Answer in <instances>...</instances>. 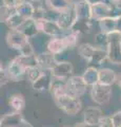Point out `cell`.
Here are the masks:
<instances>
[{
  "label": "cell",
  "instance_id": "b9f144b4",
  "mask_svg": "<svg viewBox=\"0 0 121 127\" xmlns=\"http://www.w3.org/2000/svg\"><path fill=\"white\" fill-rule=\"evenodd\" d=\"M62 127H73V126H62Z\"/></svg>",
  "mask_w": 121,
  "mask_h": 127
},
{
  "label": "cell",
  "instance_id": "836d02e7",
  "mask_svg": "<svg viewBox=\"0 0 121 127\" xmlns=\"http://www.w3.org/2000/svg\"><path fill=\"white\" fill-rule=\"evenodd\" d=\"M99 127H115L112 117H103L99 123Z\"/></svg>",
  "mask_w": 121,
  "mask_h": 127
},
{
  "label": "cell",
  "instance_id": "f546056e",
  "mask_svg": "<svg viewBox=\"0 0 121 127\" xmlns=\"http://www.w3.org/2000/svg\"><path fill=\"white\" fill-rule=\"evenodd\" d=\"M15 13H16V9H15V7H10V6L1 4V14H0L1 22L5 23L7 19L11 18Z\"/></svg>",
  "mask_w": 121,
  "mask_h": 127
},
{
  "label": "cell",
  "instance_id": "44dd1931",
  "mask_svg": "<svg viewBox=\"0 0 121 127\" xmlns=\"http://www.w3.org/2000/svg\"><path fill=\"white\" fill-rule=\"evenodd\" d=\"M15 9H16V13L18 15H20L21 17H23L24 19L34 18L35 5L31 1H28V0H22V1L19 3Z\"/></svg>",
  "mask_w": 121,
  "mask_h": 127
},
{
  "label": "cell",
  "instance_id": "7a4b0ae2",
  "mask_svg": "<svg viewBox=\"0 0 121 127\" xmlns=\"http://www.w3.org/2000/svg\"><path fill=\"white\" fill-rule=\"evenodd\" d=\"M107 45L105 47L107 61L113 65H121V32L113 31L106 34Z\"/></svg>",
  "mask_w": 121,
  "mask_h": 127
},
{
  "label": "cell",
  "instance_id": "7402d4cb",
  "mask_svg": "<svg viewBox=\"0 0 121 127\" xmlns=\"http://www.w3.org/2000/svg\"><path fill=\"white\" fill-rule=\"evenodd\" d=\"M52 75H51L50 71H45V72L41 75L40 77L35 83H33V89L39 91V92H45L46 90H50V85L52 82Z\"/></svg>",
  "mask_w": 121,
  "mask_h": 127
},
{
  "label": "cell",
  "instance_id": "d590c367",
  "mask_svg": "<svg viewBox=\"0 0 121 127\" xmlns=\"http://www.w3.org/2000/svg\"><path fill=\"white\" fill-rule=\"evenodd\" d=\"M22 0H2V4L10 6V7H16Z\"/></svg>",
  "mask_w": 121,
  "mask_h": 127
},
{
  "label": "cell",
  "instance_id": "83f0119b",
  "mask_svg": "<svg viewBox=\"0 0 121 127\" xmlns=\"http://www.w3.org/2000/svg\"><path fill=\"white\" fill-rule=\"evenodd\" d=\"M24 20H25V19L23 17H21V16L18 15L17 13H15L11 18L7 19L6 22H5V25L7 26V28H9L10 30H17L18 28L23 23V21H24Z\"/></svg>",
  "mask_w": 121,
  "mask_h": 127
},
{
  "label": "cell",
  "instance_id": "ffe728a7",
  "mask_svg": "<svg viewBox=\"0 0 121 127\" xmlns=\"http://www.w3.org/2000/svg\"><path fill=\"white\" fill-rule=\"evenodd\" d=\"M49 91L54 98L68 93L66 92V79H59V78L53 77Z\"/></svg>",
  "mask_w": 121,
  "mask_h": 127
},
{
  "label": "cell",
  "instance_id": "d6986e66",
  "mask_svg": "<svg viewBox=\"0 0 121 127\" xmlns=\"http://www.w3.org/2000/svg\"><path fill=\"white\" fill-rule=\"evenodd\" d=\"M117 75L114 70L110 68H101L99 69V84L112 87L115 83H117Z\"/></svg>",
  "mask_w": 121,
  "mask_h": 127
},
{
  "label": "cell",
  "instance_id": "5b68a950",
  "mask_svg": "<svg viewBox=\"0 0 121 127\" xmlns=\"http://www.w3.org/2000/svg\"><path fill=\"white\" fill-rule=\"evenodd\" d=\"M36 21H37L39 33H43L51 37H58L64 34V32L58 26L56 20L49 18H42V19H38Z\"/></svg>",
  "mask_w": 121,
  "mask_h": 127
},
{
  "label": "cell",
  "instance_id": "9c48e42d",
  "mask_svg": "<svg viewBox=\"0 0 121 127\" xmlns=\"http://www.w3.org/2000/svg\"><path fill=\"white\" fill-rule=\"evenodd\" d=\"M114 16V5L108 1L97 3L95 5H92V19L96 21H99L103 18Z\"/></svg>",
  "mask_w": 121,
  "mask_h": 127
},
{
  "label": "cell",
  "instance_id": "ab89813d",
  "mask_svg": "<svg viewBox=\"0 0 121 127\" xmlns=\"http://www.w3.org/2000/svg\"><path fill=\"white\" fill-rule=\"evenodd\" d=\"M108 2H111L112 4H119L121 3V0H107Z\"/></svg>",
  "mask_w": 121,
  "mask_h": 127
},
{
  "label": "cell",
  "instance_id": "30bf717a",
  "mask_svg": "<svg viewBox=\"0 0 121 127\" xmlns=\"http://www.w3.org/2000/svg\"><path fill=\"white\" fill-rule=\"evenodd\" d=\"M5 40L10 48L20 51L21 48L29 41V38L18 30H10L6 33Z\"/></svg>",
  "mask_w": 121,
  "mask_h": 127
},
{
  "label": "cell",
  "instance_id": "f35d334b",
  "mask_svg": "<svg viewBox=\"0 0 121 127\" xmlns=\"http://www.w3.org/2000/svg\"><path fill=\"white\" fill-rule=\"evenodd\" d=\"M116 19H117V31L121 32V15L116 16Z\"/></svg>",
  "mask_w": 121,
  "mask_h": 127
},
{
  "label": "cell",
  "instance_id": "60d3db41",
  "mask_svg": "<svg viewBox=\"0 0 121 127\" xmlns=\"http://www.w3.org/2000/svg\"><path fill=\"white\" fill-rule=\"evenodd\" d=\"M117 84H118V86L121 88V74L117 76Z\"/></svg>",
  "mask_w": 121,
  "mask_h": 127
},
{
  "label": "cell",
  "instance_id": "9a60e30c",
  "mask_svg": "<svg viewBox=\"0 0 121 127\" xmlns=\"http://www.w3.org/2000/svg\"><path fill=\"white\" fill-rule=\"evenodd\" d=\"M103 118L102 111L98 107H87L83 114V122L89 125H99L101 119Z\"/></svg>",
  "mask_w": 121,
  "mask_h": 127
},
{
  "label": "cell",
  "instance_id": "484cf974",
  "mask_svg": "<svg viewBox=\"0 0 121 127\" xmlns=\"http://www.w3.org/2000/svg\"><path fill=\"white\" fill-rule=\"evenodd\" d=\"M9 104L11 106V108L15 112H21L25 107V98L20 93L13 94V95H11V97L9 100Z\"/></svg>",
  "mask_w": 121,
  "mask_h": 127
},
{
  "label": "cell",
  "instance_id": "5bb4252c",
  "mask_svg": "<svg viewBox=\"0 0 121 127\" xmlns=\"http://www.w3.org/2000/svg\"><path fill=\"white\" fill-rule=\"evenodd\" d=\"M44 4L51 12L58 14L71 10L74 6V3L71 0H44Z\"/></svg>",
  "mask_w": 121,
  "mask_h": 127
},
{
  "label": "cell",
  "instance_id": "8d00e7d4",
  "mask_svg": "<svg viewBox=\"0 0 121 127\" xmlns=\"http://www.w3.org/2000/svg\"><path fill=\"white\" fill-rule=\"evenodd\" d=\"M74 127H99V126L98 125H89L87 123L82 122V123H78V124H76Z\"/></svg>",
  "mask_w": 121,
  "mask_h": 127
},
{
  "label": "cell",
  "instance_id": "52a82bcc",
  "mask_svg": "<svg viewBox=\"0 0 121 127\" xmlns=\"http://www.w3.org/2000/svg\"><path fill=\"white\" fill-rule=\"evenodd\" d=\"M0 127H34L25 120L20 112H11L4 114L0 120Z\"/></svg>",
  "mask_w": 121,
  "mask_h": 127
},
{
  "label": "cell",
  "instance_id": "6da1fadb",
  "mask_svg": "<svg viewBox=\"0 0 121 127\" xmlns=\"http://www.w3.org/2000/svg\"><path fill=\"white\" fill-rule=\"evenodd\" d=\"M78 53L88 64H95L100 66L105 59H107L106 49L102 47L94 46L91 43H81L78 46Z\"/></svg>",
  "mask_w": 121,
  "mask_h": 127
},
{
  "label": "cell",
  "instance_id": "603a6c76",
  "mask_svg": "<svg viewBox=\"0 0 121 127\" xmlns=\"http://www.w3.org/2000/svg\"><path fill=\"white\" fill-rule=\"evenodd\" d=\"M82 77L85 81V83L87 84V86L93 87L94 85L98 84V82H99V69H97L94 66L87 67L84 70Z\"/></svg>",
  "mask_w": 121,
  "mask_h": 127
},
{
  "label": "cell",
  "instance_id": "3957f363",
  "mask_svg": "<svg viewBox=\"0 0 121 127\" xmlns=\"http://www.w3.org/2000/svg\"><path fill=\"white\" fill-rule=\"evenodd\" d=\"M54 102L58 108L64 111L68 116H76L80 112L81 108H82V103L80 101V97L73 96L69 93H65L61 96L54 98Z\"/></svg>",
  "mask_w": 121,
  "mask_h": 127
},
{
  "label": "cell",
  "instance_id": "d4e9b609",
  "mask_svg": "<svg viewBox=\"0 0 121 127\" xmlns=\"http://www.w3.org/2000/svg\"><path fill=\"white\" fill-rule=\"evenodd\" d=\"M100 32L104 34H108L113 31H117V19L116 16H110V17L103 18L98 21Z\"/></svg>",
  "mask_w": 121,
  "mask_h": 127
},
{
  "label": "cell",
  "instance_id": "4dcf8cb0",
  "mask_svg": "<svg viewBox=\"0 0 121 127\" xmlns=\"http://www.w3.org/2000/svg\"><path fill=\"white\" fill-rule=\"evenodd\" d=\"M19 55H22V56H33V55H36L35 54L34 48L31 45L30 41H28L21 48V50L19 51Z\"/></svg>",
  "mask_w": 121,
  "mask_h": 127
},
{
  "label": "cell",
  "instance_id": "277c9868",
  "mask_svg": "<svg viewBox=\"0 0 121 127\" xmlns=\"http://www.w3.org/2000/svg\"><path fill=\"white\" fill-rule=\"evenodd\" d=\"M87 84L83 79L82 75H73L66 79V92L76 97H80L86 92Z\"/></svg>",
  "mask_w": 121,
  "mask_h": 127
},
{
  "label": "cell",
  "instance_id": "d6a6232c",
  "mask_svg": "<svg viewBox=\"0 0 121 127\" xmlns=\"http://www.w3.org/2000/svg\"><path fill=\"white\" fill-rule=\"evenodd\" d=\"M0 79H1V86H4L6 85L7 83L11 81V78L7 74V71H6V68H4L2 65H1V68H0Z\"/></svg>",
  "mask_w": 121,
  "mask_h": 127
},
{
  "label": "cell",
  "instance_id": "74e56055",
  "mask_svg": "<svg viewBox=\"0 0 121 127\" xmlns=\"http://www.w3.org/2000/svg\"><path fill=\"white\" fill-rule=\"evenodd\" d=\"M84 1H86L88 4H91V5H95V4H97V3L104 2V1H107V0H84Z\"/></svg>",
  "mask_w": 121,
  "mask_h": 127
},
{
  "label": "cell",
  "instance_id": "e0dca14e",
  "mask_svg": "<svg viewBox=\"0 0 121 127\" xmlns=\"http://www.w3.org/2000/svg\"><path fill=\"white\" fill-rule=\"evenodd\" d=\"M46 49H48L49 52L58 55V54H61L62 52H64L68 49V47H66L64 39L61 35V36H58V37H51V39L46 43Z\"/></svg>",
  "mask_w": 121,
  "mask_h": 127
},
{
  "label": "cell",
  "instance_id": "1f68e13d",
  "mask_svg": "<svg viewBox=\"0 0 121 127\" xmlns=\"http://www.w3.org/2000/svg\"><path fill=\"white\" fill-rule=\"evenodd\" d=\"M95 43H96V46H98V47H102V46L106 47V45H107V36H106V34L102 33V32L96 33L95 34ZM102 48H104V47H102Z\"/></svg>",
  "mask_w": 121,
  "mask_h": 127
},
{
  "label": "cell",
  "instance_id": "e575fe53",
  "mask_svg": "<svg viewBox=\"0 0 121 127\" xmlns=\"http://www.w3.org/2000/svg\"><path fill=\"white\" fill-rule=\"evenodd\" d=\"M112 120L114 122L115 127H121V110L117 111L112 116Z\"/></svg>",
  "mask_w": 121,
  "mask_h": 127
},
{
  "label": "cell",
  "instance_id": "ba28073f",
  "mask_svg": "<svg viewBox=\"0 0 121 127\" xmlns=\"http://www.w3.org/2000/svg\"><path fill=\"white\" fill-rule=\"evenodd\" d=\"M77 19L78 18H77L76 12L74 10V6H73L71 10L63 12V13H60L57 16L56 21L58 23V26L61 28V30L65 33V32L72 31L73 27L75 26V23L77 21Z\"/></svg>",
  "mask_w": 121,
  "mask_h": 127
},
{
  "label": "cell",
  "instance_id": "8992f818",
  "mask_svg": "<svg viewBox=\"0 0 121 127\" xmlns=\"http://www.w3.org/2000/svg\"><path fill=\"white\" fill-rule=\"evenodd\" d=\"M112 94H113L112 87L101 85L99 83L94 85L91 89L92 100L98 105H104L108 103L112 97Z\"/></svg>",
  "mask_w": 121,
  "mask_h": 127
},
{
  "label": "cell",
  "instance_id": "f1b7e54d",
  "mask_svg": "<svg viewBox=\"0 0 121 127\" xmlns=\"http://www.w3.org/2000/svg\"><path fill=\"white\" fill-rule=\"evenodd\" d=\"M44 72H45V71L42 70L40 67L36 66V67H32V68L28 69V71H26V76H28L29 81L33 84V83L36 82L37 79L40 77Z\"/></svg>",
  "mask_w": 121,
  "mask_h": 127
},
{
  "label": "cell",
  "instance_id": "4fadbf2b",
  "mask_svg": "<svg viewBox=\"0 0 121 127\" xmlns=\"http://www.w3.org/2000/svg\"><path fill=\"white\" fill-rule=\"evenodd\" d=\"M57 63L58 61L56 58V55L49 52V51L37 54V66L40 67L43 71L51 72V70L57 65Z\"/></svg>",
  "mask_w": 121,
  "mask_h": 127
},
{
  "label": "cell",
  "instance_id": "2e32d148",
  "mask_svg": "<svg viewBox=\"0 0 121 127\" xmlns=\"http://www.w3.org/2000/svg\"><path fill=\"white\" fill-rule=\"evenodd\" d=\"M74 10L76 12L77 18L81 19H92V5L84 0H78L74 3Z\"/></svg>",
  "mask_w": 121,
  "mask_h": 127
},
{
  "label": "cell",
  "instance_id": "7c38bea8",
  "mask_svg": "<svg viewBox=\"0 0 121 127\" xmlns=\"http://www.w3.org/2000/svg\"><path fill=\"white\" fill-rule=\"evenodd\" d=\"M6 71L7 74L13 82H19L23 78V76L26 74V70L23 65L17 59V57L13 58L12 61L7 64L6 66Z\"/></svg>",
  "mask_w": 121,
  "mask_h": 127
},
{
  "label": "cell",
  "instance_id": "cb8c5ba5",
  "mask_svg": "<svg viewBox=\"0 0 121 127\" xmlns=\"http://www.w3.org/2000/svg\"><path fill=\"white\" fill-rule=\"evenodd\" d=\"M94 20L93 19H77L75 26L73 27V31L77 32L78 34H89L94 28Z\"/></svg>",
  "mask_w": 121,
  "mask_h": 127
},
{
  "label": "cell",
  "instance_id": "ac0fdd59",
  "mask_svg": "<svg viewBox=\"0 0 121 127\" xmlns=\"http://www.w3.org/2000/svg\"><path fill=\"white\" fill-rule=\"evenodd\" d=\"M17 30L20 31L22 34H24L28 38H32L39 33V30L37 27V21H36V19H34V18L25 19Z\"/></svg>",
  "mask_w": 121,
  "mask_h": 127
},
{
  "label": "cell",
  "instance_id": "8fae6325",
  "mask_svg": "<svg viewBox=\"0 0 121 127\" xmlns=\"http://www.w3.org/2000/svg\"><path fill=\"white\" fill-rule=\"evenodd\" d=\"M74 67L69 62H58L57 65L51 70V75L54 78L69 79L73 76Z\"/></svg>",
  "mask_w": 121,
  "mask_h": 127
},
{
  "label": "cell",
  "instance_id": "7bdbcfd3",
  "mask_svg": "<svg viewBox=\"0 0 121 127\" xmlns=\"http://www.w3.org/2000/svg\"><path fill=\"white\" fill-rule=\"evenodd\" d=\"M71 1H72V0H71Z\"/></svg>",
  "mask_w": 121,
  "mask_h": 127
},
{
  "label": "cell",
  "instance_id": "4316f807",
  "mask_svg": "<svg viewBox=\"0 0 121 127\" xmlns=\"http://www.w3.org/2000/svg\"><path fill=\"white\" fill-rule=\"evenodd\" d=\"M64 41H65V45L68 47V49H73V48L77 47V43L78 40H79V37H80V34H78L77 32L75 31H69V32H65V33L62 35Z\"/></svg>",
  "mask_w": 121,
  "mask_h": 127
}]
</instances>
